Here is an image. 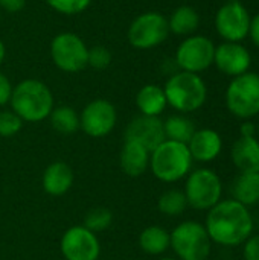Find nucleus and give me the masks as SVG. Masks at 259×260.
I'll return each mask as SVG.
<instances>
[{
    "label": "nucleus",
    "mask_w": 259,
    "mask_h": 260,
    "mask_svg": "<svg viewBox=\"0 0 259 260\" xmlns=\"http://www.w3.org/2000/svg\"><path fill=\"white\" fill-rule=\"evenodd\" d=\"M205 229L212 242L224 247H238L252 236L253 218L241 203L224 200L209 209Z\"/></svg>",
    "instance_id": "f257e3e1"
},
{
    "label": "nucleus",
    "mask_w": 259,
    "mask_h": 260,
    "mask_svg": "<svg viewBox=\"0 0 259 260\" xmlns=\"http://www.w3.org/2000/svg\"><path fill=\"white\" fill-rule=\"evenodd\" d=\"M12 111L23 122H41L53 110V94L50 88L38 79H23L14 88L9 101Z\"/></svg>",
    "instance_id": "f03ea898"
},
{
    "label": "nucleus",
    "mask_w": 259,
    "mask_h": 260,
    "mask_svg": "<svg viewBox=\"0 0 259 260\" xmlns=\"http://www.w3.org/2000/svg\"><path fill=\"white\" fill-rule=\"evenodd\" d=\"M166 102L179 113H192L202 108L208 98L203 78L191 72H176L163 87Z\"/></svg>",
    "instance_id": "7ed1b4c3"
},
{
    "label": "nucleus",
    "mask_w": 259,
    "mask_h": 260,
    "mask_svg": "<svg viewBox=\"0 0 259 260\" xmlns=\"http://www.w3.org/2000/svg\"><path fill=\"white\" fill-rule=\"evenodd\" d=\"M192 166L188 145L165 140L150 154V168L154 177L163 183H176L185 178Z\"/></svg>",
    "instance_id": "20e7f679"
},
{
    "label": "nucleus",
    "mask_w": 259,
    "mask_h": 260,
    "mask_svg": "<svg viewBox=\"0 0 259 260\" xmlns=\"http://www.w3.org/2000/svg\"><path fill=\"white\" fill-rule=\"evenodd\" d=\"M171 235V245L180 260H206L211 254L212 241L203 224L185 221Z\"/></svg>",
    "instance_id": "39448f33"
},
{
    "label": "nucleus",
    "mask_w": 259,
    "mask_h": 260,
    "mask_svg": "<svg viewBox=\"0 0 259 260\" xmlns=\"http://www.w3.org/2000/svg\"><path fill=\"white\" fill-rule=\"evenodd\" d=\"M226 105L238 119L259 114V75L247 72L234 78L226 90Z\"/></svg>",
    "instance_id": "423d86ee"
},
{
    "label": "nucleus",
    "mask_w": 259,
    "mask_h": 260,
    "mask_svg": "<svg viewBox=\"0 0 259 260\" xmlns=\"http://www.w3.org/2000/svg\"><path fill=\"white\" fill-rule=\"evenodd\" d=\"M168 18L156 11L137 15L128 27V43L137 50H150L160 46L169 37Z\"/></svg>",
    "instance_id": "0eeeda50"
},
{
    "label": "nucleus",
    "mask_w": 259,
    "mask_h": 260,
    "mask_svg": "<svg viewBox=\"0 0 259 260\" xmlns=\"http://www.w3.org/2000/svg\"><path fill=\"white\" fill-rule=\"evenodd\" d=\"M50 58L53 64L66 73H78L87 67L89 47L84 40L73 32H61L50 41Z\"/></svg>",
    "instance_id": "6e6552de"
},
{
    "label": "nucleus",
    "mask_w": 259,
    "mask_h": 260,
    "mask_svg": "<svg viewBox=\"0 0 259 260\" xmlns=\"http://www.w3.org/2000/svg\"><path fill=\"white\" fill-rule=\"evenodd\" d=\"M188 206L195 210H209L221 201L223 184L220 177L211 169H197L188 175L185 184Z\"/></svg>",
    "instance_id": "1a4fd4ad"
},
{
    "label": "nucleus",
    "mask_w": 259,
    "mask_h": 260,
    "mask_svg": "<svg viewBox=\"0 0 259 260\" xmlns=\"http://www.w3.org/2000/svg\"><path fill=\"white\" fill-rule=\"evenodd\" d=\"M215 44L203 35L186 37L176 50V64L183 72L200 73L214 64Z\"/></svg>",
    "instance_id": "9d476101"
},
{
    "label": "nucleus",
    "mask_w": 259,
    "mask_h": 260,
    "mask_svg": "<svg viewBox=\"0 0 259 260\" xmlns=\"http://www.w3.org/2000/svg\"><path fill=\"white\" fill-rule=\"evenodd\" d=\"M250 14L241 2H227L215 15V29L218 35L231 43H240L249 37Z\"/></svg>",
    "instance_id": "9b49d317"
},
{
    "label": "nucleus",
    "mask_w": 259,
    "mask_h": 260,
    "mask_svg": "<svg viewBox=\"0 0 259 260\" xmlns=\"http://www.w3.org/2000/svg\"><path fill=\"white\" fill-rule=\"evenodd\" d=\"M116 122V108L107 99H95L89 102L79 114V128L95 139L108 136L114 129Z\"/></svg>",
    "instance_id": "f8f14e48"
},
{
    "label": "nucleus",
    "mask_w": 259,
    "mask_h": 260,
    "mask_svg": "<svg viewBox=\"0 0 259 260\" xmlns=\"http://www.w3.org/2000/svg\"><path fill=\"white\" fill-rule=\"evenodd\" d=\"M61 253L66 260H98L101 245L95 233L84 225H76L63 235Z\"/></svg>",
    "instance_id": "ddd939ff"
},
{
    "label": "nucleus",
    "mask_w": 259,
    "mask_h": 260,
    "mask_svg": "<svg viewBox=\"0 0 259 260\" xmlns=\"http://www.w3.org/2000/svg\"><path fill=\"white\" fill-rule=\"evenodd\" d=\"M214 64L223 75L237 78L249 72L252 56L243 44L224 41L223 44L215 47Z\"/></svg>",
    "instance_id": "4468645a"
},
{
    "label": "nucleus",
    "mask_w": 259,
    "mask_h": 260,
    "mask_svg": "<svg viewBox=\"0 0 259 260\" xmlns=\"http://www.w3.org/2000/svg\"><path fill=\"white\" fill-rule=\"evenodd\" d=\"M125 140H134L145 146L150 154L166 140L165 129H163V120L156 116H137L134 117L127 129H125Z\"/></svg>",
    "instance_id": "2eb2a0df"
},
{
    "label": "nucleus",
    "mask_w": 259,
    "mask_h": 260,
    "mask_svg": "<svg viewBox=\"0 0 259 260\" xmlns=\"http://www.w3.org/2000/svg\"><path fill=\"white\" fill-rule=\"evenodd\" d=\"M188 148L192 160L206 163L215 160L220 155L223 149V140L215 129L203 128L194 133L192 139L188 143Z\"/></svg>",
    "instance_id": "dca6fc26"
},
{
    "label": "nucleus",
    "mask_w": 259,
    "mask_h": 260,
    "mask_svg": "<svg viewBox=\"0 0 259 260\" xmlns=\"http://www.w3.org/2000/svg\"><path fill=\"white\" fill-rule=\"evenodd\" d=\"M73 184V171L64 161L50 163L43 174V189L50 197H61Z\"/></svg>",
    "instance_id": "f3484780"
},
{
    "label": "nucleus",
    "mask_w": 259,
    "mask_h": 260,
    "mask_svg": "<svg viewBox=\"0 0 259 260\" xmlns=\"http://www.w3.org/2000/svg\"><path fill=\"white\" fill-rule=\"evenodd\" d=\"M231 157L240 172H259V140L240 137L232 146Z\"/></svg>",
    "instance_id": "a211bd4d"
},
{
    "label": "nucleus",
    "mask_w": 259,
    "mask_h": 260,
    "mask_svg": "<svg viewBox=\"0 0 259 260\" xmlns=\"http://www.w3.org/2000/svg\"><path fill=\"white\" fill-rule=\"evenodd\" d=\"M150 166V151L134 140H125L121 151V168L128 177H140Z\"/></svg>",
    "instance_id": "6ab92c4d"
},
{
    "label": "nucleus",
    "mask_w": 259,
    "mask_h": 260,
    "mask_svg": "<svg viewBox=\"0 0 259 260\" xmlns=\"http://www.w3.org/2000/svg\"><path fill=\"white\" fill-rule=\"evenodd\" d=\"M136 105L142 116L159 117L165 111L168 102H166V96L162 87L156 84H147L137 91Z\"/></svg>",
    "instance_id": "aec40b11"
},
{
    "label": "nucleus",
    "mask_w": 259,
    "mask_h": 260,
    "mask_svg": "<svg viewBox=\"0 0 259 260\" xmlns=\"http://www.w3.org/2000/svg\"><path fill=\"white\" fill-rule=\"evenodd\" d=\"M232 197L243 206L259 203V172H241L232 184Z\"/></svg>",
    "instance_id": "412c9836"
},
{
    "label": "nucleus",
    "mask_w": 259,
    "mask_h": 260,
    "mask_svg": "<svg viewBox=\"0 0 259 260\" xmlns=\"http://www.w3.org/2000/svg\"><path fill=\"white\" fill-rule=\"evenodd\" d=\"M169 32L180 37H189L194 35V32L200 26V15L195 8L183 5L172 11V14L168 18Z\"/></svg>",
    "instance_id": "4be33fe9"
},
{
    "label": "nucleus",
    "mask_w": 259,
    "mask_h": 260,
    "mask_svg": "<svg viewBox=\"0 0 259 260\" xmlns=\"http://www.w3.org/2000/svg\"><path fill=\"white\" fill-rule=\"evenodd\" d=\"M139 245H140L142 251H145L147 254L159 256L169 248L171 235L159 225H151V227H147L140 233Z\"/></svg>",
    "instance_id": "5701e85b"
},
{
    "label": "nucleus",
    "mask_w": 259,
    "mask_h": 260,
    "mask_svg": "<svg viewBox=\"0 0 259 260\" xmlns=\"http://www.w3.org/2000/svg\"><path fill=\"white\" fill-rule=\"evenodd\" d=\"M163 129H165L166 140H172V142H179L185 145L189 143L194 133L197 131L194 122L189 117L182 116V114L169 116L163 122Z\"/></svg>",
    "instance_id": "b1692460"
},
{
    "label": "nucleus",
    "mask_w": 259,
    "mask_h": 260,
    "mask_svg": "<svg viewBox=\"0 0 259 260\" xmlns=\"http://www.w3.org/2000/svg\"><path fill=\"white\" fill-rule=\"evenodd\" d=\"M50 125L52 128L60 134H73L79 129V114L69 105L53 107L50 116Z\"/></svg>",
    "instance_id": "393cba45"
},
{
    "label": "nucleus",
    "mask_w": 259,
    "mask_h": 260,
    "mask_svg": "<svg viewBox=\"0 0 259 260\" xmlns=\"http://www.w3.org/2000/svg\"><path fill=\"white\" fill-rule=\"evenodd\" d=\"M157 207H159V212L166 216H179L186 210L188 201H186V197L183 192L172 189V190L165 192L159 198Z\"/></svg>",
    "instance_id": "a878e982"
},
{
    "label": "nucleus",
    "mask_w": 259,
    "mask_h": 260,
    "mask_svg": "<svg viewBox=\"0 0 259 260\" xmlns=\"http://www.w3.org/2000/svg\"><path fill=\"white\" fill-rule=\"evenodd\" d=\"M113 213L105 207H95L89 210V213L84 218V227L90 230L92 233L104 232L111 225Z\"/></svg>",
    "instance_id": "bb28decb"
},
{
    "label": "nucleus",
    "mask_w": 259,
    "mask_h": 260,
    "mask_svg": "<svg viewBox=\"0 0 259 260\" xmlns=\"http://www.w3.org/2000/svg\"><path fill=\"white\" fill-rule=\"evenodd\" d=\"M53 11L63 15H78L90 6L92 0H44Z\"/></svg>",
    "instance_id": "cd10ccee"
},
{
    "label": "nucleus",
    "mask_w": 259,
    "mask_h": 260,
    "mask_svg": "<svg viewBox=\"0 0 259 260\" xmlns=\"http://www.w3.org/2000/svg\"><path fill=\"white\" fill-rule=\"evenodd\" d=\"M23 120L14 111H0V137H12L20 133Z\"/></svg>",
    "instance_id": "c85d7f7f"
},
{
    "label": "nucleus",
    "mask_w": 259,
    "mask_h": 260,
    "mask_svg": "<svg viewBox=\"0 0 259 260\" xmlns=\"http://www.w3.org/2000/svg\"><path fill=\"white\" fill-rule=\"evenodd\" d=\"M111 64V52L104 47V46H93L89 47V59L87 66L96 69V70H104Z\"/></svg>",
    "instance_id": "c756f323"
},
{
    "label": "nucleus",
    "mask_w": 259,
    "mask_h": 260,
    "mask_svg": "<svg viewBox=\"0 0 259 260\" xmlns=\"http://www.w3.org/2000/svg\"><path fill=\"white\" fill-rule=\"evenodd\" d=\"M243 257L244 260H259V236H250L244 242Z\"/></svg>",
    "instance_id": "7c9ffc66"
},
{
    "label": "nucleus",
    "mask_w": 259,
    "mask_h": 260,
    "mask_svg": "<svg viewBox=\"0 0 259 260\" xmlns=\"http://www.w3.org/2000/svg\"><path fill=\"white\" fill-rule=\"evenodd\" d=\"M12 88H14V87H12L9 78L0 72V107L6 105V104L11 101Z\"/></svg>",
    "instance_id": "2f4dec72"
},
{
    "label": "nucleus",
    "mask_w": 259,
    "mask_h": 260,
    "mask_svg": "<svg viewBox=\"0 0 259 260\" xmlns=\"http://www.w3.org/2000/svg\"><path fill=\"white\" fill-rule=\"evenodd\" d=\"M26 5V0H0V11L15 14L20 12Z\"/></svg>",
    "instance_id": "473e14b6"
},
{
    "label": "nucleus",
    "mask_w": 259,
    "mask_h": 260,
    "mask_svg": "<svg viewBox=\"0 0 259 260\" xmlns=\"http://www.w3.org/2000/svg\"><path fill=\"white\" fill-rule=\"evenodd\" d=\"M249 37L252 38L253 44L259 47V12L250 20V27H249Z\"/></svg>",
    "instance_id": "72a5a7b5"
},
{
    "label": "nucleus",
    "mask_w": 259,
    "mask_h": 260,
    "mask_svg": "<svg viewBox=\"0 0 259 260\" xmlns=\"http://www.w3.org/2000/svg\"><path fill=\"white\" fill-rule=\"evenodd\" d=\"M241 137H255L256 134V125H253L252 122H244L240 128Z\"/></svg>",
    "instance_id": "f704fd0d"
},
{
    "label": "nucleus",
    "mask_w": 259,
    "mask_h": 260,
    "mask_svg": "<svg viewBox=\"0 0 259 260\" xmlns=\"http://www.w3.org/2000/svg\"><path fill=\"white\" fill-rule=\"evenodd\" d=\"M5 56H6V47H5V43L0 40V66L5 61Z\"/></svg>",
    "instance_id": "c9c22d12"
},
{
    "label": "nucleus",
    "mask_w": 259,
    "mask_h": 260,
    "mask_svg": "<svg viewBox=\"0 0 259 260\" xmlns=\"http://www.w3.org/2000/svg\"><path fill=\"white\" fill-rule=\"evenodd\" d=\"M160 260H177V259H174V257H163V259H160Z\"/></svg>",
    "instance_id": "e433bc0d"
},
{
    "label": "nucleus",
    "mask_w": 259,
    "mask_h": 260,
    "mask_svg": "<svg viewBox=\"0 0 259 260\" xmlns=\"http://www.w3.org/2000/svg\"><path fill=\"white\" fill-rule=\"evenodd\" d=\"M256 134H258V137H259V122H258V125H256Z\"/></svg>",
    "instance_id": "4c0bfd02"
},
{
    "label": "nucleus",
    "mask_w": 259,
    "mask_h": 260,
    "mask_svg": "<svg viewBox=\"0 0 259 260\" xmlns=\"http://www.w3.org/2000/svg\"><path fill=\"white\" fill-rule=\"evenodd\" d=\"M229 2H240V0H229Z\"/></svg>",
    "instance_id": "58836bf2"
},
{
    "label": "nucleus",
    "mask_w": 259,
    "mask_h": 260,
    "mask_svg": "<svg viewBox=\"0 0 259 260\" xmlns=\"http://www.w3.org/2000/svg\"><path fill=\"white\" fill-rule=\"evenodd\" d=\"M0 20H2V11H0Z\"/></svg>",
    "instance_id": "ea45409f"
}]
</instances>
